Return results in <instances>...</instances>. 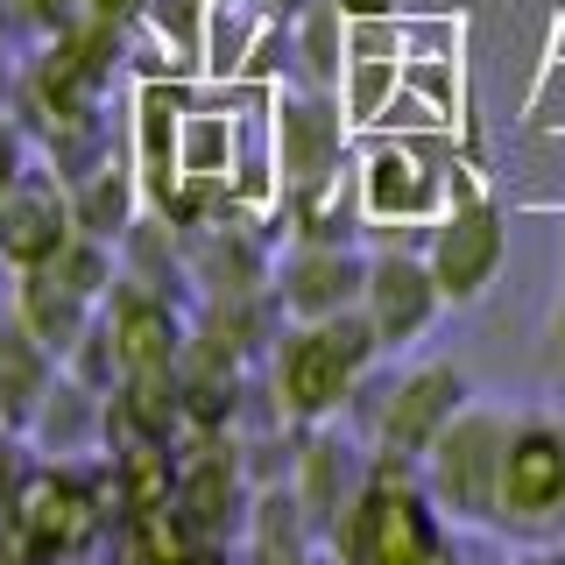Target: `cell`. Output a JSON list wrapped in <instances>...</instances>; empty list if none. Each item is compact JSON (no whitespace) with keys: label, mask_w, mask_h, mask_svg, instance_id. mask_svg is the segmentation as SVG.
Returning <instances> with one entry per match:
<instances>
[{"label":"cell","mask_w":565,"mask_h":565,"mask_svg":"<svg viewBox=\"0 0 565 565\" xmlns=\"http://www.w3.org/2000/svg\"><path fill=\"white\" fill-rule=\"evenodd\" d=\"M332 565H452L446 509L424 488V467L403 452H367L347 509L326 530Z\"/></svg>","instance_id":"1"},{"label":"cell","mask_w":565,"mask_h":565,"mask_svg":"<svg viewBox=\"0 0 565 565\" xmlns=\"http://www.w3.org/2000/svg\"><path fill=\"white\" fill-rule=\"evenodd\" d=\"M375 361H382V340H375V326L361 318V305L340 311V318L290 326V332L269 347V396H276V417L290 424V431H311V424L347 417L353 388L367 382V367H375Z\"/></svg>","instance_id":"2"},{"label":"cell","mask_w":565,"mask_h":565,"mask_svg":"<svg viewBox=\"0 0 565 565\" xmlns=\"http://www.w3.org/2000/svg\"><path fill=\"white\" fill-rule=\"evenodd\" d=\"M502 446H509V417L488 403H467L446 431L431 438V452L417 459L431 502L467 530H494L502 516Z\"/></svg>","instance_id":"3"},{"label":"cell","mask_w":565,"mask_h":565,"mask_svg":"<svg viewBox=\"0 0 565 565\" xmlns=\"http://www.w3.org/2000/svg\"><path fill=\"white\" fill-rule=\"evenodd\" d=\"M473 382L459 375L452 361H411L388 388L367 396V452H403V459H424L431 438L467 411Z\"/></svg>","instance_id":"4"},{"label":"cell","mask_w":565,"mask_h":565,"mask_svg":"<svg viewBox=\"0 0 565 565\" xmlns=\"http://www.w3.org/2000/svg\"><path fill=\"white\" fill-rule=\"evenodd\" d=\"M565 516V424L530 411L509 417V446H502V516L494 530H544Z\"/></svg>","instance_id":"5"},{"label":"cell","mask_w":565,"mask_h":565,"mask_svg":"<svg viewBox=\"0 0 565 565\" xmlns=\"http://www.w3.org/2000/svg\"><path fill=\"white\" fill-rule=\"evenodd\" d=\"M502 255H509V226H502V212L488 199H473V191L452 212H438L431 247H424L446 305H481L494 290V276H502Z\"/></svg>","instance_id":"6"},{"label":"cell","mask_w":565,"mask_h":565,"mask_svg":"<svg viewBox=\"0 0 565 565\" xmlns=\"http://www.w3.org/2000/svg\"><path fill=\"white\" fill-rule=\"evenodd\" d=\"M99 326H106V340H114V353H120V375L177 367V361H184V340H191L177 297L156 290V282H141V276H128V269H120V282L106 290Z\"/></svg>","instance_id":"7"},{"label":"cell","mask_w":565,"mask_h":565,"mask_svg":"<svg viewBox=\"0 0 565 565\" xmlns=\"http://www.w3.org/2000/svg\"><path fill=\"white\" fill-rule=\"evenodd\" d=\"M347 170V106L311 85V93H290L276 114V177L290 199L305 191H326L332 177Z\"/></svg>","instance_id":"8"},{"label":"cell","mask_w":565,"mask_h":565,"mask_svg":"<svg viewBox=\"0 0 565 565\" xmlns=\"http://www.w3.org/2000/svg\"><path fill=\"white\" fill-rule=\"evenodd\" d=\"M78 234V212H71V184L50 156H35L22 170V184L0 199V262L14 269H43L57 247Z\"/></svg>","instance_id":"9"},{"label":"cell","mask_w":565,"mask_h":565,"mask_svg":"<svg viewBox=\"0 0 565 565\" xmlns=\"http://www.w3.org/2000/svg\"><path fill=\"white\" fill-rule=\"evenodd\" d=\"M438 305H446V290H438V276H431V262L424 255H367V282H361V318L375 326V340L382 353H396V347H411L431 332V318Z\"/></svg>","instance_id":"10"},{"label":"cell","mask_w":565,"mask_h":565,"mask_svg":"<svg viewBox=\"0 0 565 565\" xmlns=\"http://www.w3.org/2000/svg\"><path fill=\"white\" fill-rule=\"evenodd\" d=\"M361 282L367 255H353L347 241H297L276 262V305L290 326H311V318H340L361 305Z\"/></svg>","instance_id":"11"},{"label":"cell","mask_w":565,"mask_h":565,"mask_svg":"<svg viewBox=\"0 0 565 565\" xmlns=\"http://www.w3.org/2000/svg\"><path fill=\"white\" fill-rule=\"evenodd\" d=\"M361 205L375 220H438L446 212V170L424 149H375L361 170Z\"/></svg>","instance_id":"12"},{"label":"cell","mask_w":565,"mask_h":565,"mask_svg":"<svg viewBox=\"0 0 565 565\" xmlns=\"http://www.w3.org/2000/svg\"><path fill=\"white\" fill-rule=\"evenodd\" d=\"M57 375H64L57 353L35 340V332H29L14 311H0V417H8L14 438H29V424H35V411L50 403Z\"/></svg>","instance_id":"13"},{"label":"cell","mask_w":565,"mask_h":565,"mask_svg":"<svg viewBox=\"0 0 565 565\" xmlns=\"http://www.w3.org/2000/svg\"><path fill=\"white\" fill-rule=\"evenodd\" d=\"M29 452L35 459H78V452H106V396L93 382H78L64 367L50 403L29 424Z\"/></svg>","instance_id":"14"},{"label":"cell","mask_w":565,"mask_h":565,"mask_svg":"<svg viewBox=\"0 0 565 565\" xmlns=\"http://www.w3.org/2000/svg\"><path fill=\"white\" fill-rule=\"evenodd\" d=\"M8 311L22 318V326L43 340L57 361H71V347L93 332V318H99V305H85L78 290H64L50 269H14V297H8Z\"/></svg>","instance_id":"15"},{"label":"cell","mask_w":565,"mask_h":565,"mask_svg":"<svg viewBox=\"0 0 565 565\" xmlns=\"http://www.w3.org/2000/svg\"><path fill=\"white\" fill-rule=\"evenodd\" d=\"M71 212H78L85 234L120 241L128 220H135V170L120 163V156H106V163H93L85 177H71Z\"/></svg>","instance_id":"16"},{"label":"cell","mask_w":565,"mask_h":565,"mask_svg":"<svg viewBox=\"0 0 565 565\" xmlns=\"http://www.w3.org/2000/svg\"><path fill=\"white\" fill-rule=\"evenodd\" d=\"M347 29H353V22L332 8V0H311V8L290 22L297 57H305V85H326V93H332V85L347 78V64H340V57H347Z\"/></svg>","instance_id":"17"},{"label":"cell","mask_w":565,"mask_h":565,"mask_svg":"<svg viewBox=\"0 0 565 565\" xmlns=\"http://www.w3.org/2000/svg\"><path fill=\"white\" fill-rule=\"evenodd\" d=\"M43 269L57 276L64 290H78L85 305H106V290L120 282V241H99V234H85V226H78V234H71Z\"/></svg>","instance_id":"18"},{"label":"cell","mask_w":565,"mask_h":565,"mask_svg":"<svg viewBox=\"0 0 565 565\" xmlns=\"http://www.w3.org/2000/svg\"><path fill=\"white\" fill-rule=\"evenodd\" d=\"M226 141H234V128H226L220 114H177V163L170 170L220 177L226 170Z\"/></svg>","instance_id":"19"},{"label":"cell","mask_w":565,"mask_h":565,"mask_svg":"<svg viewBox=\"0 0 565 565\" xmlns=\"http://www.w3.org/2000/svg\"><path fill=\"white\" fill-rule=\"evenodd\" d=\"M205 8H212V0H149L141 22H149L177 57L191 64V57H205Z\"/></svg>","instance_id":"20"},{"label":"cell","mask_w":565,"mask_h":565,"mask_svg":"<svg viewBox=\"0 0 565 565\" xmlns=\"http://www.w3.org/2000/svg\"><path fill=\"white\" fill-rule=\"evenodd\" d=\"M340 85H347V99H340V106H347V120L361 128V120H375V114H382L388 85H396V64H382V57H361V64H353L347 78H340Z\"/></svg>","instance_id":"21"},{"label":"cell","mask_w":565,"mask_h":565,"mask_svg":"<svg viewBox=\"0 0 565 565\" xmlns=\"http://www.w3.org/2000/svg\"><path fill=\"white\" fill-rule=\"evenodd\" d=\"M29 438H0V537L14 530V494H22V473H29Z\"/></svg>","instance_id":"22"},{"label":"cell","mask_w":565,"mask_h":565,"mask_svg":"<svg viewBox=\"0 0 565 565\" xmlns=\"http://www.w3.org/2000/svg\"><path fill=\"white\" fill-rule=\"evenodd\" d=\"M29 163H35V141H29V128L0 114V199H8V191L22 184V170H29Z\"/></svg>","instance_id":"23"},{"label":"cell","mask_w":565,"mask_h":565,"mask_svg":"<svg viewBox=\"0 0 565 565\" xmlns=\"http://www.w3.org/2000/svg\"><path fill=\"white\" fill-rule=\"evenodd\" d=\"M29 8H35V22H43V35H64V29L93 22V0H29Z\"/></svg>","instance_id":"24"},{"label":"cell","mask_w":565,"mask_h":565,"mask_svg":"<svg viewBox=\"0 0 565 565\" xmlns=\"http://www.w3.org/2000/svg\"><path fill=\"white\" fill-rule=\"evenodd\" d=\"M93 14H99V22H141L149 0H93Z\"/></svg>","instance_id":"25"},{"label":"cell","mask_w":565,"mask_h":565,"mask_svg":"<svg viewBox=\"0 0 565 565\" xmlns=\"http://www.w3.org/2000/svg\"><path fill=\"white\" fill-rule=\"evenodd\" d=\"M332 8H340L347 22H382V14L396 8V0H332Z\"/></svg>","instance_id":"26"},{"label":"cell","mask_w":565,"mask_h":565,"mask_svg":"<svg viewBox=\"0 0 565 565\" xmlns=\"http://www.w3.org/2000/svg\"><path fill=\"white\" fill-rule=\"evenodd\" d=\"M552 353H558V375H565V297H558V311H552Z\"/></svg>","instance_id":"27"},{"label":"cell","mask_w":565,"mask_h":565,"mask_svg":"<svg viewBox=\"0 0 565 565\" xmlns=\"http://www.w3.org/2000/svg\"><path fill=\"white\" fill-rule=\"evenodd\" d=\"M262 8H269V14H276V22H297V14H305V8H311V0H262Z\"/></svg>","instance_id":"28"},{"label":"cell","mask_w":565,"mask_h":565,"mask_svg":"<svg viewBox=\"0 0 565 565\" xmlns=\"http://www.w3.org/2000/svg\"><path fill=\"white\" fill-rule=\"evenodd\" d=\"M537 565H565V544H558V552H544V558H537Z\"/></svg>","instance_id":"29"},{"label":"cell","mask_w":565,"mask_h":565,"mask_svg":"<svg viewBox=\"0 0 565 565\" xmlns=\"http://www.w3.org/2000/svg\"><path fill=\"white\" fill-rule=\"evenodd\" d=\"M14 93V78H8V64H0V99H8Z\"/></svg>","instance_id":"30"},{"label":"cell","mask_w":565,"mask_h":565,"mask_svg":"<svg viewBox=\"0 0 565 565\" xmlns=\"http://www.w3.org/2000/svg\"><path fill=\"white\" fill-rule=\"evenodd\" d=\"M212 8H241V0H212Z\"/></svg>","instance_id":"31"},{"label":"cell","mask_w":565,"mask_h":565,"mask_svg":"<svg viewBox=\"0 0 565 565\" xmlns=\"http://www.w3.org/2000/svg\"><path fill=\"white\" fill-rule=\"evenodd\" d=\"M0 438H14V431H8V417H0Z\"/></svg>","instance_id":"32"},{"label":"cell","mask_w":565,"mask_h":565,"mask_svg":"<svg viewBox=\"0 0 565 565\" xmlns=\"http://www.w3.org/2000/svg\"><path fill=\"white\" fill-rule=\"evenodd\" d=\"M0 565H8V552H0Z\"/></svg>","instance_id":"33"},{"label":"cell","mask_w":565,"mask_h":565,"mask_svg":"<svg viewBox=\"0 0 565 565\" xmlns=\"http://www.w3.org/2000/svg\"><path fill=\"white\" fill-rule=\"evenodd\" d=\"M523 565H537V558H523Z\"/></svg>","instance_id":"34"}]
</instances>
